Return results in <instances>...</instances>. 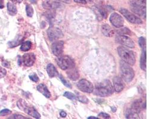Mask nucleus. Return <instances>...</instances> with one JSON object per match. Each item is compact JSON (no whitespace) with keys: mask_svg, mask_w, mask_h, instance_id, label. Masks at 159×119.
<instances>
[{"mask_svg":"<svg viewBox=\"0 0 159 119\" xmlns=\"http://www.w3.org/2000/svg\"><path fill=\"white\" fill-rule=\"evenodd\" d=\"M114 91L113 86L108 80H105L97 83L93 91L95 95L103 97L112 95Z\"/></svg>","mask_w":159,"mask_h":119,"instance_id":"1","label":"nucleus"},{"mask_svg":"<svg viewBox=\"0 0 159 119\" xmlns=\"http://www.w3.org/2000/svg\"><path fill=\"white\" fill-rule=\"evenodd\" d=\"M120 64V74L122 79L127 83L132 82L135 76V72L132 67L131 66V65L123 61H121Z\"/></svg>","mask_w":159,"mask_h":119,"instance_id":"2","label":"nucleus"},{"mask_svg":"<svg viewBox=\"0 0 159 119\" xmlns=\"http://www.w3.org/2000/svg\"><path fill=\"white\" fill-rule=\"evenodd\" d=\"M119 57L122 61L129 64L131 65H134L136 62L135 56L133 51L123 47H119L117 49Z\"/></svg>","mask_w":159,"mask_h":119,"instance_id":"3","label":"nucleus"},{"mask_svg":"<svg viewBox=\"0 0 159 119\" xmlns=\"http://www.w3.org/2000/svg\"><path fill=\"white\" fill-rule=\"evenodd\" d=\"M18 108L22 111L25 112L26 114L35 119H40L41 115L37 111V110L32 106H30L25 100H20L17 103Z\"/></svg>","mask_w":159,"mask_h":119,"instance_id":"4","label":"nucleus"},{"mask_svg":"<svg viewBox=\"0 0 159 119\" xmlns=\"http://www.w3.org/2000/svg\"><path fill=\"white\" fill-rule=\"evenodd\" d=\"M56 62L59 66V67L62 70H68L72 67H74L75 65V61L71 57L67 56H61L57 59Z\"/></svg>","mask_w":159,"mask_h":119,"instance_id":"5","label":"nucleus"},{"mask_svg":"<svg viewBox=\"0 0 159 119\" xmlns=\"http://www.w3.org/2000/svg\"><path fill=\"white\" fill-rule=\"evenodd\" d=\"M119 11L125 17V18L130 23L137 25H140L143 23V21L140 17H138L135 14L130 12L128 10L124 8H121L119 10Z\"/></svg>","mask_w":159,"mask_h":119,"instance_id":"6","label":"nucleus"},{"mask_svg":"<svg viewBox=\"0 0 159 119\" xmlns=\"http://www.w3.org/2000/svg\"><path fill=\"white\" fill-rule=\"evenodd\" d=\"M77 87L81 91L88 94L93 92L94 88L93 84L85 79L80 80L77 83Z\"/></svg>","mask_w":159,"mask_h":119,"instance_id":"7","label":"nucleus"},{"mask_svg":"<svg viewBox=\"0 0 159 119\" xmlns=\"http://www.w3.org/2000/svg\"><path fill=\"white\" fill-rule=\"evenodd\" d=\"M47 35L51 41H56L63 37L62 31L56 27H50L47 30Z\"/></svg>","mask_w":159,"mask_h":119,"instance_id":"8","label":"nucleus"},{"mask_svg":"<svg viewBox=\"0 0 159 119\" xmlns=\"http://www.w3.org/2000/svg\"><path fill=\"white\" fill-rule=\"evenodd\" d=\"M116 41L117 43L125 45L126 47L133 48L135 47V44L132 39L126 35H118L116 37Z\"/></svg>","mask_w":159,"mask_h":119,"instance_id":"9","label":"nucleus"},{"mask_svg":"<svg viewBox=\"0 0 159 119\" xmlns=\"http://www.w3.org/2000/svg\"><path fill=\"white\" fill-rule=\"evenodd\" d=\"M110 21L112 25L117 28H122L124 25V20L123 17L117 13H114L111 14Z\"/></svg>","mask_w":159,"mask_h":119,"instance_id":"10","label":"nucleus"},{"mask_svg":"<svg viewBox=\"0 0 159 119\" xmlns=\"http://www.w3.org/2000/svg\"><path fill=\"white\" fill-rule=\"evenodd\" d=\"M64 42L62 41H55L52 45V51L53 54L57 57L60 56L64 49Z\"/></svg>","mask_w":159,"mask_h":119,"instance_id":"11","label":"nucleus"},{"mask_svg":"<svg viewBox=\"0 0 159 119\" xmlns=\"http://www.w3.org/2000/svg\"><path fill=\"white\" fill-rule=\"evenodd\" d=\"M43 6L44 8L49 10H54L61 9L64 7L63 5L58 1H46L43 3Z\"/></svg>","mask_w":159,"mask_h":119,"instance_id":"12","label":"nucleus"},{"mask_svg":"<svg viewBox=\"0 0 159 119\" xmlns=\"http://www.w3.org/2000/svg\"><path fill=\"white\" fill-rule=\"evenodd\" d=\"M113 83L114 91H115L117 93L122 91L125 88V85L123 80L118 76H115L113 79Z\"/></svg>","mask_w":159,"mask_h":119,"instance_id":"13","label":"nucleus"},{"mask_svg":"<svg viewBox=\"0 0 159 119\" xmlns=\"http://www.w3.org/2000/svg\"><path fill=\"white\" fill-rule=\"evenodd\" d=\"M36 57L33 53H27L22 57V61L24 64L28 67H31L35 62Z\"/></svg>","mask_w":159,"mask_h":119,"instance_id":"14","label":"nucleus"},{"mask_svg":"<svg viewBox=\"0 0 159 119\" xmlns=\"http://www.w3.org/2000/svg\"><path fill=\"white\" fill-rule=\"evenodd\" d=\"M102 32L103 34L107 37H112L114 35V30L108 25L105 24L102 26Z\"/></svg>","mask_w":159,"mask_h":119,"instance_id":"15","label":"nucleus"},{"mask_svg":"<svg viewBox=\"0 0 159 119\" xmlns=\"http://www.w3.org/2000/svg\"><path fill=\"white\" fill-rule=\"evenodd\" d=\"M67 74L69 78L73 81H75L78 80L79 77V71L77 70V68H75V67L70 69H68V71H67Z\"/></svg>","mask_w":159,"mask_h":119,"instance_id":"16","label":"nucleus"},{"mask_svg":"<svg viewBox=\"0 0 159 119\" xmlns=\"http://www.w3.org/2000/svg\"><path fill=\"white\" fill-rule=\"evenodd\" d=\"M37 89L40 93H41L47 98H50L51 97V93L46 85L41 83L37 86Z\"/></svg>","mask_w":159,"mask_h":119,"instance_id":"17","label":"nucleus"},{"mask_svg":"<svg viewBox=\"0 0 159 119\" xmlns=\"http://www.w3.org/2000/svg\"><path fill=\"white\" fill-rule=\"evenodd\" d=\"M131 8H146V0H131Z\"/></svg>","mask_w":159,"mask_h":119,"instance_id":"18","label":"nucleus"},{"mask_svg":"<svg viewBox=\"0 0 159 119\" xmlns=\"http://www.w3.org/2000/svg\"><path fill=\"white\" fill-rule=\"evenodd\" d=\"M47 71L49 76L50 77H54L58 76L59 73L56 69L55 67L53 65V64H49L47 67Z\"/></svg>","mask_w":159,"mask_h":119,"instance_id":"19","label":"nucleus"},{"mask_svg":"<svg viewBox=\"0 0 159 119\" xmlns=\"http://www.w3.org/2000/svg\"><path fill=\"white\" fill-rule=\"evenodd\" d=\"M125 118L126 119H139V112L135 111L132 108L128 109L125 113Z\"/></svg>","mask_w":159,"mask_h":119,"instance_id":"20","label":"nucleus"},{"mask_svg":"<svg viewBox=\"0 0 159 119\" xmlns=\"http://www.w3.org/2000/svg\"><path fill=\"white\" fill-rule=\"evenodd\" d=\"M132 11L138 16L146 18V8H131Z\"/></svg>","mask_w":159,"mask_h":119,"instance_id":"21","label":"nucleus"},{"mask_svg":"<svg viewBox=\"0 0 159 119\" xmlns=\"http://www.w3.org/2000/svg\"><path fill=\"white\" fill-rule=\"evenodd\" d=\"M140 67L144 71H146V49L144 48L143 50L140 59Z\"/></svg>","mask_w":159,"mask_h":119,"instance_id":"22","label":"nucleus"},{"mask_svg":"<svg viewBox=\"0 0 159 119\" xmlns=\"http://www.w3.org/2000/svg\"><path fill=\"white\" fill-rule=\"evenodd\" d=\"M7 11L10 16H15L17 13L16 6L12 2L7 3Z\"/></svg>","mask_w":159,"mask_h":119,"instance_id":"23","label":"nucleus"},{"mask_svg":"<svg viewBox=\"0 0 159 119\" xmlns=\"http://www.w3.org/2000/svg\"><path fill=\"white\" fill-rule=\"evenodd\" d=\"M143 103L141 100H136L132 105V109L140 113L141 109H143Z\"/></svg>","mask_w":159,"mask_h":119,"instance_id":"24","label":"nucleus"},{"mask_svg":"<svg viewBox=\"0 0 159 119\" xmlns=\"http://www.w3.org/2000/svg\"><path fill=\"white\" fill-rule=\"evenodd\" d=\"M120 29L116 30L119 35H131V31L127 28H120Z\"/></svg>","mask_w":159,"mask_h":119,"instance_id":"25","label":"nucleus"},{"mask_svg":"<svg viewBox=\"0 0 159 119\" xmlns=\"http://www.w3.org/2000/svg\"><path fill=\"white\" fill-rule=\"evenodd\" d=\"M31 47H32V42L29 41H28L22 43L20 47V50L22 51H28L31 49Z\"/></svg>","mask_w":159,"mask_h":119,"instance_id":"26","label":"nucleus"},{"mask_svg":"<svg viewBox=\"0 0 159 119\" xmlns=\"http://www.w3.org/2000/svg\"><path fill=\"white\" fill-rule=\"evenodd\" d=\"M76 96V100H78L79 101H80L81 103H84V104H87V103H88L89 100H88V99L85 95H81V94H80L79 93L77 92Z\"/></svg>","mask_w":159,"mask_h":119,"instance_id":"27","label":"nucleus"},{"mask_svg":"<svg viewBox=\"0 0 159 119\" xmlns=\"http://www.w3.org/2000/svg\"><path fill=\"white\" fill-rule=\"evenodd\" d=\"M26 14L28 17H32L34 15V8L31 5H27L26 7Z\"/></svg>","mask_w":159,"mask_h":119,"instance_id":"28","label":"nucleus"},{"mask_svg":"<svg viewBox=\"0 0 159 119\" xmlns=\"http://www.w3.org/2000/svg\"><path fill=\"white\" fill-rule=\"evenodd\" d=\"M97 11L99 14L100 15V16L102 18H104L105 19L107 16V13L106 11V9L104 8L103 7H100V8H97Z\"/></svg>","mask_w":159,"mask_h":119,"instance_id":"29","label":"nucleus"},{"mask_svg":"<svg viewBox=\"0 0 159 119\" xmlns=\"http://www.w3.org/2000/svg\"><path fill=\"white\" fill-rule=\"evenodd\" d=\"M58 76H59V78L60 79V80L61 81V82L63 83V84L66 86L67 88H72V85L67 81L66 80L64 77L63 76L61 75V74H58Z\"/></svg>","mask_w":159,"mask_h":119,"instance_id":"30","label":"nucleus"},{"mask_svg":"<svg viewBox=\"0 0 159 119\" xmlns=\"http://www.w3.org/2000/svg\"><path fill=\"white\" fill-rule=\"evenodd\" d=\"M63 96L66 97L67 98H68L69 100H76V96L70 92H65L63 94Z\"/></svg>","mask_w":159,"mask_h":119,"instance_id":"31","label":"nucleus"},{"mask_svg":"<svg viewBox=\"0 0 159 119\" xmlns=\"http://www.w3.org/2000/svg\"><path fill=\"white\" fill-rule=\"evenodd\" d=\"M138 43H139L140 47L141 48H143V49L146 48V39L144 37H140L139 38Z\"/></svg>","mask_w":159,"mask_h":119,"instance_id":"32","label":"nucleus"},{"mask_svg":"<svg viewBox=\"0 0 159 119\" xmlns=\"http://www.w3.org/2000/svg\"><path fill=\"white\" fill-rule=\"evenodd\" d=\"M11 113V111L8 109H3L0 112L1 116H5L10 115Z\"/></svg>","mask_w":159,"mask_h":119,"instance_id":"33","label":"nucleus"},{"mask_svg":"<svg viewBox=\"0 0 159 119\" xmlns=\"http://www.w3.org/2000/svg\"><path fill=\"white\" fill-rule=\"evenodd\" d=\"M22 41V39H18L17 41H11L10 42H9V44H10V47H16L20 43V42Z\"/></svg>","mask_w":159,"mask_h":119,"instance_id":"34","label":"nucleus"},{"mask_svg":"<svg viewBox=\"0 0 159 119\" xmlns=\"http://www.w3.org/2000/svg\"><path fill=\"white\" fill-rule=\"evenodd\" d=\"M6 74H7L6 70L0 66V79H2L4 77H5Z\"/></svg>","mask_w":159,"mask_h":119,"instance_id":"35","label":"nucleus"},{"mask_svg":"<svg viewBox=\"0 0 159 119\" xmlns=\"http://www.w3.org/2000/svg\"><path fill=\"white\" fill-rule=\"evenodd\" d=\"M29 78L31 80H32L34 82H37L39 81V77L36 74H34L29 76Z\"/></svg>","mask_w":159,"mask_h":119,"instance_id":"36","label":"nucleus"},{"mask_svg":"<svg viewBox=\"0 0 159 119\" xmlns=\"http://www.w3.org/2000/svg\"><path fill=\"white\" fill-rule=\"evenodd\" d=\"M8 119H28L27 118H25L22 115H14L10 117Z\"/></svg>","mask_w":159,"mask_h":119,"instance_id":"37","label":"nucleus"},{"mask_svg":"<svg viewBox=\"0 0 159 119\" xmlns=\"http://www.w3.org/2000/svg\"><path fill=\"white\" fill-rule=\"evenodd\" d=\"M99 117H102L104 119H110V116L108 114H107L106 113H103L102 112L99 115Z\"/></svg>","mask_w":159,"mask_h":119,"instance_id":"38","label":"nucleus"},{"mask_svg":"<svg viewBox=\"0 0 159 119\" xmlns=\"http://www.w3.org/2000/svg\"><path fill=\"white\" fill-rule=\"evenodd\" d=\"M73 1L76 3H80L83 4H86L87 2V0H73Z\"/></svg>","mask_w":159,"mask_h":119,"instance_id":"39","label":"nucleus"},{"mask_svg":"<svg viewBox=\"0 0 159 119\" xmlns=\"http://www.w3.org/2000/svg\"><path fill=\"white\" fill-rule=\"evenodd\" d=\"M47 1H58V2H64V3H70L71 0H47Z\"/></svg>","mask_w":159,"mask_h":119,"instance_id":"40","label":"nucleus"},{"mask_svg":"<svg viewBox=\"0 0 159 119\" xmlns=\"http://www.w3.org/2000/svg\"><path fill=\"white\" fill-rule=\"evenodd\" d=\"M60 115L61 118H66V116H67V113L65 112H61L60 113Z\"/></svg>","mask_w":159,"mask_h":119,"instance_id":"41","label":"nucleus"},{"mask_svg":"<svg viewBox=\"0 0 159 119\" xmlns=\"http://www.w3.org/2000/svg\"><path fill=\"white\" fill-rule=\"evenodd\" d=\"M13 2H15V3H21L23 0H11Z\"/></svg>","mask_w":159,"mask_h":119,"instance_id":"42","label":"nucleus"},{"mask_svg":"<svg viewBox=\"0 0 159 119\" xmlns=\"http://www.w3.org/2000/svg\"><path fill=\"white\" fill-rule=\"evenodd\" d=\"M4 7V3H3V0H0V8H3Z\"/></svg>","mask_w":159,"mask_h":119,"instance_id":"43","label":"nucleus"},{"mask_svg":"<svg viewBox=\"0 0 159 119\" xmlns=\"http://www.w3.org/2000/svg\"><path fill=\"white\" fill-rule=\"evenodd\" d=\"M111 109L112 110L113 112H114V113L117 110V109H116V107H111Z\"/></svg>","mask_w":159,"mask_h":119,"instance_id":"44","label":"nucleus"},{"mask_svg":"<svg viewBox=\"0 0 159 119\" xmlns=\"http://www.w3.org/2000/svg\"><path fill=\"white\" fill-rule=\"evenodd\" d=\"M88 119H99V118H97V117H94V116H91V117H89L88 118Z\"/></svg>","mask_w":159,"mask_h":119,"instance_id":"45","label":"nucleus"},{"mask_svg":"<svg viewBox=\"0 0 159 119\" xmlns=\"http://www.w3.org/2000/svg\"><path fill=\"white\" fill-rule=\"evenodd\" d=\"M32 3H34V4H36L37 2V0H30Z\"/></svg>","mask_w":159,"mask_h":119,"instance_id":"46","label":"nucleus"},{"mask_svg":"<svg viewBox=\"0 0 159 119\" xmlns=\"http://www.w3.org/2000/svg\"><path fill=\"white\" fill-rule=\"evenodd\" d=\"M94 1H95V0H88V1H89V2H93Z\"/></svg>","mask_w":159,"mask_h":119,"instance_id":"47","label":"nucleus"}]
</instances>
